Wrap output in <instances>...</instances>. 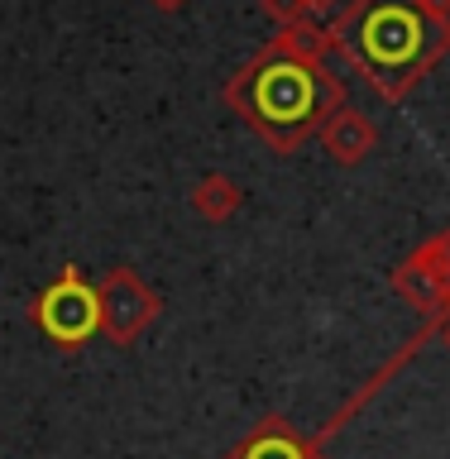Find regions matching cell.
<instances>
[{
	"label": "cell",
	"instance_id": "cell-7",
	"mask_svg": "<svg viewBox=\"0 0 450 459\" xmlns=\"http://www.w3.org/2000/svg\"><path fill=\"white\" fill-rule=\"evenodd\" d=\"M192 201H197V211H201V215H211V221H221L225 211H235V206H240V192H235V182H225V178H211V182H201V192H197Z\"/></svg>",
	"mask_w": 450,
	"mask_h": 459
},
{
	"label": "cell",
	"instance_id": "cell-10",
	"mask_svg": "<svg viewBox=\"0 0 450 459\" xmlns=\"http://www.w3.org/2000/svg\"><path fill=\"white\" fill-rule=\"evenodd\" d=\"M158 5H163V10H172V5H182V0H158Z\"/></svg>",
	"mask_w": 450,
	"mask_h": 459
},
{
	"label": "cell",
	"instance_id": "cell-3",
	"mask_svg": "<svg viewBox=\"0 0 450 459\" xmlns=\"http://www.w3.org/2000/svg\"><path fill=\"white\" fill-rule=\"evenodd\" d=\"M39 325H43V335L57 340L63 350L86 344L101 330V297H96V287H86L77 273L67 268L63 278L39 297Z\"/></svg>",
	"mask_w": 450,
	"mask_h": 459
},
{
	"label": "cell",
	"instance_id": "cell-8",
	"mask_svg": "<svg viewBox=\"0 0 450 459\" xmlns=\"http://www.w3.org/2000/svg\"><path fill=\"white\" fill-rule=\"evenodd\" d=\"M264 10H269L278 24H297L302 10H307V0H264Z\"/></svg>",
	"mask_w": 450,
	"mask_h": 459
},
{
	"label": "cell",
	"instance_id": "cell-11",
	"mask_svg": "<svg viewBox=\"0 0 450 459\" xmlns=\"http://www.w3.org/2000/svg\"><path fill=\"white\" fill-rule=\"evenodd\" d=\"M446 340H450V330H446Z\"/></svg>",
	"mask_w": 450,
	"mask_h": 459
},
{
	"label": "cell",
	"instance_id": "cell-2",
	"mask_svg": "<svg viewBox=\"0 0 450 459\" xmlns=\"http://www.w3.org/2000/svg\"><path fill=\"white\" fill-rule=\"evenodd\" d=\"M350 39H355V53L369 63L374 82H384L388 91H398L408 82V72L422 67L427 53L437 48V34H431L427 14L402 5V0H374L359 14Z\"/></svg>",
	"mask_w": 450,
	"mask_h": 459
},
{
	"label": "cell",
	"instance_id": "cell-1",
	"mask_svg": "<svg viewBox=\"0 0 450 459\" xmlns=\"http://www.w3.org/2000/svg\"><path fill=\"white\" fill-rule=\"evenodd\" d=\"M235 100L273 143L287 149V143H297L307 129H316V120H322L331 110V100H336V86L316 72V63H302L293 53H273L269 63H259L250 77L235 86Z\"/></svg>",
	"mask_w": 450,
	"mask_h": 459
},
{
	"label": "cell",
	"instance_id": "cell-5",
	"mask_svg": "<svg viewBox=\"0 0 450 459\" xmlns=\"http://www.w3.org/2000/svg\"><path fill=\"white\" fill-rule=\"evenodd\" d=\"M326 149H331V158H336V163H359V158L374 149V125H369L359 110L331 115V125H326Z\"/></svg>",
	"mask_w": 450,
	"mask_h": 459
},
{
	"label": "cell",
	"instance_id": "cell-4",
	"mask_svg": "<svg viewBox=\"0 0 450 459\" xmlns=\"http://www.w3.org/2000/svg\"><path fill=\"white\" fill-rule=\"evenodd\" d=\"M96 297H101V330H106L115 344H129L158 316V297L129 268H115L110 278L101 282Z\"/></svg>",
	"mask_w": 450,
	"mask_h": 459
},
{
	"label": "cell",
	"instance_id": "cell-9",
	"mask_svg": "<svg viewBox=\"0 0 450 459\" xmlns=\"http://www.w3.org/2000/svg\"><path fill=\"white\" fill-rule=\"evenodd\" d=\"M340 0H307V10H316V14H326V10H336Z\"/></svg>",
	"mask_w": 450,
	"mask_h": 459
},
{
	"label": "cell",
	"instance_id": "cell-6",
	"mask_svg": "<svg viewBox=\"0 0 450 459\" xmlns=\"http://www.w3.org/2000/svg\"><path fill=\"white\" fill-rule=\"evenodd\" d=\"M230 459H312V455H307V445H302L293 430L273 421V426H264V430H254V436L244 440Z\"/></svg>",
	"mask_w": 450,
	"mask_h": 459
}]
</instances>
